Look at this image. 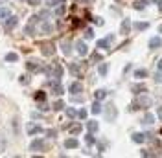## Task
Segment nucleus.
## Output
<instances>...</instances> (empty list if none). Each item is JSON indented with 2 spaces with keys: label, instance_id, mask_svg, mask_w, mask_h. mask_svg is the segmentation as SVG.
I'll return each mask as SVG.
<instances>
[{
  "label": "nucleus",
  "instance_id": "obj_1",
  "mask_svg": "<svg viewBox=\"0 0 162 158\" xmlns=\"http://www.w3.org/2000/svg\"><path fill=\"white\" fill-rule=\"evenodd\" d=\"M44 72L48 74L50 77L61 79V77H63V66H61V64H54V66H48V68H44Z\"/></svg>",
  "mask_w": 162,
  "mask_h": 158
},
{
  "label": "nucleus",
  "instance_id": "obj_2",
  "mask_svg": "<svg viewBox=\"0 0 162 158\" xmlns=\"http://www.w3.org/2000/svg\"><path fill=\"white\" fill-rule=\"evenodd\" d=\"M116 116H118L116 105H114V103H109V105L105 107V120H107V121H114V120H116Z\"/></svg>",
  "mask_w": 162,
  "mask_h": 158
},
{
  "label": "nucleus",
  "instance_id": "obj_3",
  "mask_svg": "<svg viewBox=\"0 0 162 158\" xmlns=\"http://www.w3.org/2000/svg\"><path fill=\"white\" fill-rule=\"evenodd\" d=\"M151 105V99H149V96H140V98H136L134 99V103H133V107L131 108H146V107H149Z\"/></svg>",
  "mask_w": 162,
  "mask_h": 158
},
{
  "label": "nucleus",
  "instance_id": "obj_4",
  "mask_svg": "<svg viewBox=\"0 0 162 158\" xmlns=\"http://www.w3.org/2000/svg\"><path fill=\"white\" fill-rule=\"evenodd\" d=\"M41 53L46 55V57H50V55L55 53V46H54L52 42H42V44H41Z\"/></svg>",
  "mask_w": 162,
  "mask_h": 158
},
{
  "label": "nucleus",
  "instance_id": "obj_5",
  "mask_svg": "<svg viewBox=\"0 0 162 158\" xmlns=\"http://www.w3.org/2000/svg\"><path fill=\"white\" fill-rule=\"evenodd\" d=\"M83 68H85V63H72L70 64V72L76 76V77H81V74H83Z\"/></svg>",
  "mask_w": 162,
  "mask_h": 158
},
{
  "label": "nucleus",
  "instance_id": "obj_6",
  "mask_svg": "<svg viewBox=\"0 0 162 158\" xmlns=\"http://www.w3.org/2000/svg\"><path fill=\"white\" fill-rule=\"evenodd\" d=\"M114 40V35H109L107 39H101V40H98V48H101V50H109V44Z\"/></svg>",
  "mask_w": 162,
  "mask_h": 158
},
{
  "label": "nucleus",
  "instance_id": "obj_7",
  "mask_svg": "<svg viewBox=\"0 0 162 158\" xmlns=\"http://www.w3.org/2000/svg\"><path fill=\"white\" fill-rule=\"evenodd\" d=\"M129 30H131V20H129V18H124L122 24H120V33H122V35H127Z\"/></svg>",
  "mask_w": 162,
  "mask_h": 158
},
{
  "label": "nucleus",
  "instance_id": "obj_8",
  "mask_svg": "<svg viewBox=\"0 0 162 158\" xmlns=\"http://www.w3.org/2000/svg\"><path fill=\"white\" fill-rule=\"evenodd\" d=\"M160 46H162V39L160 37H151L149 39V48L151 50H158Z\"/></svg>",
  "mask_w": 162,
  "mask_h": 158
},
{
  "label": "nucleus",
  "instance_id": "obj_9",
  "mask_svg": "<svg viewBox=\"0 0 162 158\" xmlns=\"http://www.w3.org/2000/svg\"><path fill=\"white\" fill-rule=\"evenodd\" d=\"M76 48H78V53H79V55H87V53H88V48H87V44H85L83 40H78V42H76Z\"/></svg>",
  "mask_w": 162,
  "mask_h": 158
},
{
  "label": "nucleus",
  "instance_id": "obj_10",
  "mask_svg": "<svg viewBox=\"0 0 162 158\" xmlns=\"http://www.w3.org/2000/svg\"><path fill=\"white\" fill-rule=\"evenodd\" d=\"M26 131H28V134H39V132H42V127L41 125H35V123H30L26 127Z\"/></svg>",
  "mask_w": 162,
  "mask_h": 158
},
{
  "label": "nucleus",
  "instance_id": "obj_11",
  "mask_svg": "<svg viewBox=\"0 0 162 158\" xmlns=\"http://www.w3.org/2000/svg\"><path fill=\"white\" fill-rule=\"evenodd\" d=\"M131 92L136 94V96H140L142 92H146V85H142V83H140V85H133V86H131Z\"/></svg>",
  "mask_w": 162,
  "mask_h": 158
},
{
  "label": "nucleus",
  "instance_id": "obj_12",
  "mask_svg": "<svg viewBox=\"0 0 162 158\" xmlns=\"http://www.w3.org/2000/svg\"><path fill=\"white\" fill-rule=\"evenodd\" d=\"M30 149H31V151H42V149H44V142H42V140H33L31 145H30Z\"/></svg>",
  "mask_w": 162,
  "mask_h": 158
},
{
  "label": "nucleus",
  "instance_id": "obj_13",
  "mask_svg": "<svg viewBox=\"0 0 162 158\" xmlns=\"http://www.w3.org/2000/svg\"><path fill=\"white\" fill-rule=\"evenodd\" d=\"M133 28H134V31H144V30L149 28V24H147V22H134Z\"/></svg>",
  "mask_w": 162,
  "mask_h": 158
},
{
  "label": "nucleus",
  "instance_id": "obj_14",
  "mask_svg": "<svg viewBox=\"0 0 162 158\" xmlns=\"http://www.w3.org/2000/svg\"><path fill=\"white\" fill-rule=\"evenodd\" d=\"M78 145H79V142H78L76 138H68V140L64 142V147H66V149H76Z\"/></svg>",
  "mask_w": 162,
  "mask_h": 158
},
{
  "label": "nucleus",
  "instance_id": "obj_15",
  "mask_svg": "<svg viewBox=\"0 0 162 158\" xmlns=\"http://www.w3.org/2000/svg\"><path fill=\"white\" fill-rule=\"evenodd\" d=\"M61 48H63V53H64V55H70L72 46H70V42H68V40H63V42H61Z\"/></svg>",
  "mask_w": 162,
  "mask_h": 158
},
{
  "label": "nucleus",
  "instance_id": "obj_16",
  "mask_svg": "<svg viewBox=\"0 0 162 158\" xmlns=\"http://www.w3.org/2000/svg\"><path fill=\"white\" fill-rule=\"evenodd\" d=\"M17 22H18V20H17L15 17H11V15H9V17H8V20H6V28H8V30H13V28L17 26Z\"/></svg>",
  "mask_w": 162,
  "mask_h": 158
},
{
  "label": "nucleus",
  "instance_id": "obj_17",
  "mask_svg": "<svg viewBox=\"0 0 162 158\" xmlns=\"http://www.w3.org/2000/svg\"><path fill=\"white\" fill-rule=\"evenodd\" d=\"M26 68H28L30 72H35V70H39V68H41V66H39V63H37V61H28V63H26Z\"/></svg>",
  "mask_w": 162,
  "mask_h": 158
},
{
  "label": "nucleus",
  "instance_id": "obj_18",
  "mask_svg": "<svg viewBox=\"0 0 162 158\" xmlns=\"http://www.w3.org/2000/svg\"><path fill=\"white\" fill-rule=\"evenodd\" d=\"M144 140H146V134H142V132H134L133 134V142L134 143H142Z\"/></svg>",
  "mask_w": 162,
  "mask_h": 158
},
{
  "label": "nucleus",
  "instance_id": "obj_19",
  "mask_svg": "<svg viewBox=\"0 0 162 158\" xmlns=\"http://www.w3.org/2000/svg\"><path fill=\"white\" fill-rule=\"evenodd\" d=\"M81 90H83V85H81V83H72V85H70V92H72V94H79Z\"/></svg>",
  "mask_w": 162,
  "mask_h": 158
},
{
  "label": "nucleus",
  "instance_id": "obj_20",
  "mask_svg": "<svg viewBox=\"0 0 162 158\" xmlns=\"http://www.w3.org/2000/svg\"><path fill=\"white\" fill-rule=\"evenodd\" d=\"M52 90H54V96H61L63 94V86L59 85V81L57 83H52Z\"/></svg>",
  "mask_w": 162,
  "mask_h": 158
},
{
  "label": "nucleus",
  "instance_id": "obj_21",
  "mask_svg": "<svg viewBox=\"0 0 162 158\" xmlns=\"http://www.w3.org/2000/svg\"><path fill=\"white\" fill-rule=\"evenodd\" d=\"M87 129H88V132H96V131L100 129V125H98V121L92 120V121H88V123H87Z\"/></svg>",
  "mask_w": 162,
  "mask_h": 158
},
{
  "label": "nucleus",
  "instance_id": "obj_22",
  "mask_svg": "<svg viewBox=\"0 0 162 158\" xmlns=\"http://www.w3.org/2000/svg\"><path fill=\"white\" fill-rule=\"evenodd\" d=\"M142 123H144V125H153V123H155V116H153V114H146V116L142 118Z\"/></svg>",
  "mask_w": 162,
  "mask_h": 158
},
{
  "label": "nucleus",
  "instance_id": "obj_23",
  "mask_svg": "<svg viewBox=\"0 0 162 158\" xmlns=\"http://www.w3.org/2000/svg\"><path fill=\"white\" fill-rule=\"evenodd\" d=\"M146 4H147V0H134L133 8H134V9H144V8H146Z\"/></svg>",
  "mask_w": 162,
  "mask_h": 158
},
{
  "label": "nucleus",
  "instance_id": "obj_24",
  "mask_svg": "<svg viewBox=\"0 0 162 158\" xmlns=\"http://www.w3.org/2000/svg\"><path fill=\"white\" fill-rule=\"evenodd\" d=\"M92 114H100V112H101V103L100 101H96V103H92Z\"/></svg>",
  "mask_w": 162,
  "mask_h": 158
},
{
  "label": "nucleus",
  "instance_id": "obj_25",
  "mask_svg": "<svg viewBox=\"0 0 162 158\" xmlns=\"http://www.w3.org/2000/svg\"><path fill=\"white\" fill-rule=\"evenodd\" d=\"M94 96H96V99H98V101H101V99H103V98L107 96V90L100 88V90H96V94H94Z\"/></svg>",
  "mask_w": 162,
  "mask_h": 158
},
{
  "label": "nucleus",
  "instance_id": "obj_26",
  "mask_svg": "<svg viewBox=\"0 0 162 158\" xmlns=\"http://www.w3.org/2000/svg\"><path fill=\"white\" fill-rule=\"evenodd\" d=\"M54 28H52V24H48V22H44V24H41V31L42 33H50Z\"/></svg>",
  "mask_w": 162,
  "mask_h": 158
},
{
  "label": "nucleus",
  "instance_id": "obj_27",
  "mask_svg": "<svg viewBox=\"0 0 162 158\" xmlns=\"http://www.w3.org/2000/svg\"><path fill=\"white\" fill-rule=\"evenodd\" d=\"M81 131H83V127H81L79 123H76V125H72V127H70V134H79Z\"/></svg>",
  "mask_w": 162,
  "mask_h": 158
},
{
  "label": "nucleus",
  "instance_id": "obj_28",
  "mask_svg": "<svg viewBox=\"0 0 162 158\" xmlns=\"http://www.w3.org/2000/svg\"><path fill=\"white\" fill-rule=\"evenodd\" d=\"M98 72H100V76H105V74L109 72V64H107V63L100 64V68H98Z\"/></svg>",
  "mask_w": 162,
  "mask_h": 158
},
{
  "label": "nucleus",
  "instance_id": "obj_29",
  "mask_svg": "<svg viewBox=\"0 0 162 158\" xmlns=\"http://www.w3.org/2000/svg\"><path fill=\"white\" fill-rule=\"evenodd\" d=\"M146 76H147V70H144V68L134 70V77H138V79H142V77H146Z\"/></svg>",
  "mask_w": 162,
  "mask_h": 158
},
{
  "label": "nucleus",
  "instance_id": "obj_30",
  "mask_svg": "<svg viewBox=\"0 0 162 158\" xmlns=\"http://www.w3.org/2000/svg\"><path fill=\"white\" fill-rule=\"evenodd\" d=\"M17 59H18V55H17V53H13V52H9V53L6 55V61H8V63H15Z\"/></svg>",
  "mask_w": 162,
  "mask_h": 158
},
{
  "label": "nucleus",
  "instance_id": "obj_31",
  "mask_svg": "<svg viewBox=\"0 0 162 158\" xmlns=\"http://www.w3.org/2000/svg\"><path fill=\"white\" fill-rule=\"evenodd\" d=\"M66 116H68V118H76V116H78L76 108H72V107H70V108H66Z\"/></svg>",
  "mask_w": 162,
  "mask_h": 158
},
{
  "label": "nucleus",
  "instance_id": "obj_32",
  "mask_svg": "<svg viewBox=\"0 0 162 158\" xmlns=\"http://www.w3.org/2000/svg\"><path fill=\"white\" fill-rule=\"evenodd\" d=\"M90 61H92V63H98V61H101V53H98V52H94V53H92V55H90Z\"/></svg>",
  "mask_w": 162,
  "mask_h": 158
},
{
  "label": "nucleus",
  "instance_id": "obj_33",
  "mask_svg": "<svg viewBox=\"0 0 162 158\" xmlns=\"http://www.w3.org/2000/svg\"><path fill=\"white\" fill-rule=\"evenodd\" d=\"M85 142H87L88 145H92V143H94V142H96V138H94V136H92V132H88V136L85 138Z\"/></svg>",
  "mask_w": 162,
  "mask_h": 158
},
{
  "label": "nucleus",
  "instance_id": "obj_34",
  "mask_svg": "<svg viewBox=\"0 0 162 158\" xmlns=\"http://www.w3.org/2000/svg\"><path fill=\"white\" fill-rule=\"evenodd\" d=\"M33 31H35V30H33V24H28V26L24 28V33H28V35H35Z\"/></svg>",
  "mask_w": 162,
  "mask_h": 158
},
{
  "label": "nucleus",
  "instance_id": "obj_35",
  "mask_svg": "<svg viewBox=\"0 0 162 158\" xmlns=\"http://www.w3.org/2000/svg\"><path fill=\"white\" fill-rule=\"evenodd\" d=\"M9 15H11V13H9V9H6V8H4V9H0V18H8Z\"/></svg>",
  "mask_w": 162,
  "mask_h": 158
},
{
  "label": "nucleus",
  "instance_id": "obj_36",
  "mask_svg": "<svg viewBox=\"0 0 162 158\" xmlns=\"http://www.w3.org/2000/svg\"><path fill=\"white\" fill-rule=\"evenodd\" d=\"M44 98H46L44 92H37V94H35V99H37V101H44Z\"/></svg>",
  "mask_w": 162,
  "mask_h": 158
},
{
  "label": "nucleus",
  "instance_id": "obj_37",
  "mask_svg": "<svg viewBox=\"0 0 162 158\" xmlns=\"http://www.w3.org/2000/svg\"><path fill=\"white\" fill-rule=\"evenodd\" d=\"M63 107H64V103H63V101H55V103H54V110H61Z\"/></svg>",
  "mask_w": 162,
  "mask_h": 158
},
{
  "label": "nucleus",
  "instance_id": "obj_38",
  "mask_svg": "<svg viewBox=\"0 0 162 158\" xmlns=\"http://www.w3.org/2000/svg\"><path fill=\"white\" fill-rule=\"evenodd\" d=\"M85 37H87V39H92V37H94V31H92L90 28H88V30H85Z\"/></svg>",
  "mask_w": 162,
  "mask_h": 158
},
{
  "label": "nucleus",
  "instance_id": "obj_39",
  "mask_svg": "<svg viewBox=\"0 0 162 158\" xmlns=\"http://www.w3.org/2000/svg\"><path fill=\"white\" fill-rule=\"evenodd\" d=\"M78 116H79L81 120H85V118H87V110H85V108H81V110L78 112Z\"/></svg>",
  "mask_w": 162,
  "mask_h": 158
},
{
  "label": "nucleus",
  "instance_id": "obj_40",
  "mask_svg": "<svg viewBox=\"0 0 162 158\" xmlns=\"http://www.w3.org/2000/svg\"><path fill=\"white\" fill-rule=\"evenodd\" d=\"M46 4L48 6H57V4H61V0H46Z\"/></svg>",
  "mask_w": 162,
  "mask_h": 158
},
{
  "label": "nucleus",
  "instance_id": "obj_41",
  "mask_svg": "<svg viewBox=\"0 0 162 158\" xmlns=\"http://www.w3.org/2000/svg\"><path fill=\"white\" fill-rule=\"evenodd\" d=\"M20 83H22V85H28V83H30V77H28V76H22V77H20Z\"/></svg>",
  "mask_w": 162,
  "mask_h": 158
},
{
  "label": "nucleus",
  "instance_id": "obj_42",
  "mask_svg": "<svg viewBox=\"0 0 162 158\" xmlns=\"http://www.w3.org/2000/svg\"><path fill=\"white\" fill-rule=\"evenodd\" d=\"M26 2H28L30 6H39V4H41V0H26Z\"/></svg>",
  "mask_w": 162,
  "mask_h": 158
},
{
  "label": "nucleus",
  "instance_id": "obj_43",
  "mask_svg": "<svg viewBox=\"0 0 162 158\" xmlns=\"http://www.w3.org/2000/svg\"><path fill=\"white\" fill-rule=\"evenodd\" d=\"M39 108H41V110H48V105H46L44 101H41V103H39Z\"/></svg>",
  "mask_w": 162,
  "mask_h": 158
},
{
  "label": "nucleus",
  "instance_id": "obj_44",
  "mask_svg": "<svg viewBox=\"0 0 162 158\" xmlns=\"http://www.w3.org/2000/svg\"><path fill=\"white\" fill-rule=\"evenodd\" d=\"M155 81H157V83H160V81H162V74H160V72H157V74H155Z\"/></svg>",
  "mask_w": 162,
  "mask_h": 158
},
{
  "label": "nucleus",
  "instance_id": "obj_45",
  "mask_svg": "<svg viewBox=\"0 0 162 158\" xmlns=\"http://www.w3.org/2000/svg\"><path fill=\"white\" fill-rule=\"evenodd\" d=\"M55 13H57V15H63V13H64V6H59V8H57V11H55Z\"/></svg>",
  "mask_w": 162,
  "mask_h": 158
},
{
  "label": "nucleus",
  "instance_id": "obj_46",
  "mask_svg": "<svg viewBox=\"0 0 162 158\" xmlns=\"http://www.w3.org/2000/svg\"><path fill=\"white\" fill-rule=\"evenodd\" d=\"M46 134H48V136H52V138H54V136H55V134H57V132H55L54 129H50V131H48V132H46Z\"/></svg>",
  "mask_w": 162,
  "mask_h": 158
},
{
  "label": "nucleus",
  "instance_id": "obj_47",
  "mask_svg": "<svg viewBox=\"0 0 162 158\" xmlns=\"http://www.w3.org/2000/svg\"><path fill=\"white\" fill-rule=\"evenodd\" d=\"M153 2L158 6V9H162V0H153Z\"/></svg>",
  "mask_w": 162,
  "mask_h": 158
},
{
  "label": "nucleus",
  "instance_id": "obj_48",
  "mask_svg": "<svg viewBox=\"0 0 162 158\" xmlns=\"http://www.w3.org/2000/svg\"><path fill=\"white\" fill-rule=\"evenodd\" d=\"M158 70H162V59L158 61Z\"/></svg>",
  "mask_w": 162,
  "mask_h": 158
},
{
  "label": "nucleus",
  "instance_id": "obj_49",
  "mask_svg": "<svg viewBox=\"0 0 162 158\" xmlns=\"http://www.w3.org/2000/svg\"><path fill=\"white\" fill-rule=\"evenodd\" d=\"M158 116H160V118H162V107H160V108H158Z\"/></svg>",
  "mask_w": 162,
  "mask_h": 158
},
{
  "label": "nucleus",
  "instance_id": "obj_50",
  "mask_svg": "<svg viewBox=\"0 0 162 158\" xmlns=\"http://www.w3.org/2000/svg\"><path fill=\"white\" fill-rule=\"evenodd\" d=\"M81 2H94V0H81Z\"/></svg>",
  "mask_w": 162,
  "mask_h": 158
},
{
  "label": "nucleus",
  "instance_id": "obj_51",
  "mask_svg": "<svg viewBox=\"0 0 162 158\" xmlns=\"http://www.w3.org/2000/svg\"><path fill=\"white\" fill-rule=\"evenodd\" d=\"M158 31H160V33H162V26H160V28H158Z\"/></svg>",
  "mask_w": 162,
  "mask_h": 158
}]
</instances>
